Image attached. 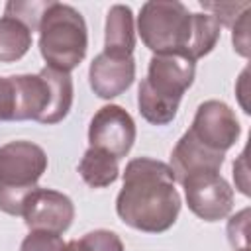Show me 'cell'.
Here are the masks:
<instances>
[{
    "label": "cell",
    "instance_id": "7a4b0ae2",
    "mask_svg": "<svg viewBox=\"0 0 251 251\" xmlns=\"http://www.w3.org/2000/svg\"><path fill=\"white\" fill-rule=\"evenodd\" d=\"M220 24L200 12H190L176 0H151L141 6L137 33L155 55H182L196 63L220 39Z\"/></svg>",
    "mask_w": 251,
    "mask_h": 251
},
{
    "label": "cell",
    "instance_id": "8fae6325",
    "mask_svg": "<svg viewBox=\"0 0 251 251\" xmlns=\"http://www.w3.org/2000/svg\"><path fill=\"white\" fill-rule=\"evenodd\" d=\"M135 78L133 57H114L100 53L88 67V82L98 98L110 100L126 92Z\"/></svg>",
    "mask_w": 251,
    "mask_h": 251
},
{
    "label": "cell",
    "instance_id": "6da1fadb",
    "mask_svg": "<svg viewBox=\"0 0 251 251\" xmlns=\"http://www.w3.org/2000/svg\"><path fill=\"white\" fill-rule=\"evenodd\" d=\"M116 212L133 229L145 233L167 231L180 212V194L175 188L171 167L151 157L131 159L124 171Z\"/></svg>",
    "mask_w": 251,
    "mask_h": 251
},
{
    "label": "cell",
    "instance_id": "52a82bcc",
    "mask_svg": "<svg viewBox=\"0 0 251 251\" xmlns=\"http://www.w3.org/2000/svg\"><path fill=\"white\" fill-rule=\"evenodd\" d=\"M184 198L194 216L204 222H220L233 208V188L220 171H202L186 176L182 182Z\"/></svg>",
    "mask_w": 251,
    "mask_h": 251
},
{
    "label": "cell",
    "instance_id": "e0dca14e",
    "mask_svg": "<svg viewBox=\"0 0 251 251\" xmlns=\"http://www.w3.org/2000/svg\"><path fill=\"white\" fill-rule=\"evenodd\" d=\"M200 6L208 12V16H212L218 24H220V27L222 25H233L235 24V20L247 10V8H251V2H200ZM204 12V14H206Z\"/></svg>",
    "mask_w": 251,
    "mask_h": 251
},
{
    "label": "cell",
    "instance_id": "ba28073f",
    "mask_svg": "<svg viewBox=\"0 0 251 251\" xmlns=\"http://www.w3.org/2000/svg\"><path fill=\"white\" fill-rule=\"evenodd\" d=\"M135 141V122L118 104L102 106L90 120L88 143L94 149L106 151L118 161L126 157Z\"/></svg>",
    "mask_w": 251,
    "mask_h": 251
},
{
    "label": "cell",
    "instance_id": "cb8c5ba5",
    "mask_svg": "<svg viewBox=\"0 0 251 251\" xmlns=\"http://www.w3.org/2000/svg\"><path fill=\"white\" fill-rule=\"evenodd\" d=\"M237 251H249V247H247V249H237Z\"/></svg>",
    "mask_w": 251,
    "mask_h": 251
},
{
    "label": "cell",
    "instance_id": "277c9868",
    "mask_svg": "<svg viewBox=\"0 0 251 251\" xmlns=\"http://www.w3.org/2000/svg\"><path fill=\"white\" fill-rule=\"evenodd\" d=\"M37 31L39 51L47 67L71 73L82 63L88 47V33L86 22L76 8L49 2L39 18Z\"/></svg>",
    "mask_w": 251,
    "mask_h": 251
},
{
    "label": "cell",
    "instance_id": "7c38bea8",
    "mask_svg": "<svg viewBox=\"0 0 251 251\" xmlns=\"http://www.w3.org/2000/svg\"><path fill=\"white\" fill-rule=\"evenodd\" d=\"M224 153L208 149L190 131H184L171 153L169 167L175 175V182H182L186 176L202 171H220V167L224 165Z\"/></svg>",
    "mask_w": 251,
    "mask_h": 251
},
{
    "label": "cell",
    "instance_id": "ac0fdd59",
    "mask_svg": "<svg viewBox=\"0 0 251 251\" xmlns=\"http://www.w3.org/2000/svg\"><path fill=\"white\" fill-rule=\"evenodd\" d=\"M20 251H69V243H65L59 233L29 231V235L24 237Z\"/></svg>",
    "mask_w": 251,
    "mask_h": 251
},
{
    "label": "cell",
    "instance_id": "9c48e42d",
    "mask_svg": "<svg viewBox=\"0 0 251 251\" xmlns=\"http://www.w3.org/2000/svg\"><path fill=\"white\" fill-rule=\"evenodd\" d=\"M188 131L208 149L224 153L237 141L241 127L235 112L222 100H206L198 106Z\"/></svg>",
    "mask_w": 251,
    "mask_h": 251
},
{
    "label": "cell",
    "instance_id": "ffe728a7",
    "mask_svg": "<svg viewBox=\"0 0 251 251\" xmlns=\"http://www.w3.org/2000/svg\"><path fill=\"white\" fill-rule=\"evenodd\" d=\"M249 16H251V8H247L231 25V43H233V51L241 57H249L251 47H249Z\"/></svg>",
    "mask_w": 251,
    "mask_h": 251
},
{
    "label": "cell",
    "instance_id": "7402d4cb",
    "mask_svg": "<svg viewBox=\"0 0 251 251\" xmlns=\"http://www.w3.org/2000/svg\"><path fill=\"white\" fill-rule=\"evenodd\" d=\"M16 120V86L12 76H0V122Z\"/></svg>",
    "mask_w": 251,
    "mask_h": 251
},
{
    "label": "cell",
    "instance_id": "4fadbf2b",
    "mask_svg": "<svg viewBox=\"0 0 251 251\" xmlns=\"http://www.w3.org/2000/svg\"><path fill=\"white\" fill-rule=\"evenodd\" d=\"M135 47L133 14L129 6L114 4L106 16L104 53L114 57H131Z\"/></svg>",
    "mask_w": 251,
    "mask_h": 251
},
{
    "label": "cell",
    "instance_id": "5bb4252c",
    "mask_svg": "<svg viewBox=\"0 0 251 251\" xmlns=\"http://www.w3.org/2000/svg\"><path fill=\"white\" fill-rule=\"evenodd\" d=\"M78 173L90 188H106L120 175V161L106 151L88 147L78 163Z\"/></svg>",
    "mask_w": 251,
    "mask_h": 251
},
{
    "label": "cell",
    "instance_id": "8992f818",
    "mask_svg": "<svg viewBox=\"0 0 251 251\" xmlns=\"http://www.w3.org/2000/svg\"><path fill=\"white\" fill-rule=\"evenodd\" d=\"M47 171V153L31 141L18 139L0 145V210L22 216L25 198Z\"/></svg>",
    "mask_w": 251,
    "mask_h": 251
},
{
    "label": "cell",
    "instance_id": "44dd1931",
    "mask_svg": "<svg viewBox=\"0 0 251 251\" xmlns=\"http://www.w3.org/2000/svg\"><path fill=\"white\" fill-rule=\"evenodd\" d=\"M249 210H241L239 214H235L229 224H227V237L229 243L233 245V249H247V227H249Z\"/></svg>",
    "mask_w": 251,
    "mask_h": 251
},
{
    "label": "cell",
    "instance_id": "5b68a950",
    "mask_svg": "<svg viewBox=\"0 0 251 251\" xmlns=\"http://www.w3.org/2000/svg\"><path fill=\"white\" fill-rule=\"evenodd\" d=\"M12 80L16 86V120L53 126L69 114L75 98L69 73L43 67L37 75H14Z\"/></svg>",
    "mask_w": 251,
    "mask_h": 251
},
{
    "label": "cell",
    "instance_id": "d6986e66",
    "mask_svg": "<svg viewBox=\"0 0 251 251\" xmlns=\"http://www.w3.org/2000/svg\"><path fill=\"white\" fill-rule=\"evenodd\" d=\"M49 6V2H8L6 4V16H14L20 22H24L27 27H37L39 18L43 10Z\"/></svg>",
    "mask_w": 251,
    "mask_h": 251
},
{
    "label": "cell",
    "instance_id": "2e32d148",
    "mask_svg": "<svg viewBox=\"0 0 251 251\" xmlns=\"http://www.w3.org/2000/svg\"><path fill=\"white\" fill-rule=\"evenodd\" d=\"M69 251H124V243L110 229H94L69 241Z\"/></svg>",
    "mask_w": 251,
    "mask_h": 251
},
{
    "label": "cell",
    "instance_id": "9a60e30c",
    "mask_svg": "<svg viewBox=\"0 0 251 251\" xmlns=\"http://www.w3.org/2000/svg\"><path fill=\"white\" fill-rule=\"evenodd\" d=\"M31 47V27L14 16L0 18V63L22 59Z\"/></svg>",
    "mask_w": 251,
    "mask_h": 251
},
{
    "label": "cell",
    "instance_id": "3957f363",
    "mask_svg": "<svg viewBox=\"0 0 251 251\" xmlns=\"http://www.w3.org/2000/svg\"><path fill=\"white\" fill-rule=\"evenodd\" d=\"M196 63L182 55H153L137 90L139 114L155 126L175 120L182 94L192 86Z\"/></svg>",
    "mask_w": 251,
    "mask_h": 251
},
{
    "label": "cell",
    "instance_id": "30bf717a",
    "mask_svg": "<svg viewBox=\"0 0 251 251\" xmlns=\"http://www.w3.org/2000/svg\"><path fill=\"white\" fill-rule=\"evenodd\" d=\"M22 218L31 231L65 233L75 220L73 200L53 188H35L24 202Z\"/></svg>",
    "mask_w": 251,
    "mask_h": 251
},
{
    "label": "cell",
    "instance_id": "603a6c76",
    "mask_svg": "<svg viewBox=\"0 0 251 251\" xmlns=\"http://www.w3.org/2000/svg\"><path fill=\"white\" fill-rule=\"evenodd\" d=\"M233 178L237 188L247 196L249 194V180H247V149H243V153L239 155V159L233 163Z\"/></svg>",
    "mask_w": 251,
    "mask_h": 251
}]
</instances>
